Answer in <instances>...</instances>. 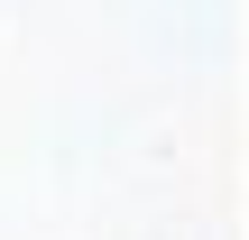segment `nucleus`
I'll return each mask as SVG.
<instances>
[]
</instances>
